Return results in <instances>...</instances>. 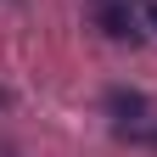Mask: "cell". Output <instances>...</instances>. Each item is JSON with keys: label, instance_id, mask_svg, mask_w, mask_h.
Returning <instances> with one entry per match:
<instances>
[{"label": "cell", "instance_id": "6da1fadb", "mask_svg": "<svg viewBox=\"0 0 157 157\" xmlns=\"http://www.w3.org/2000/svg\"><path fill=\"white\" fill-rule=\"evenodd\" d=\"M90 23L101 28L107 39H118V45H140V39H146V28H140V17H135L129 0H95V6H90Z\"/></svg>", "mask_w": 157, "mask_h": 157}, {"label": "cell", "instance_id": "7a4b0ae2", "mask_svg": "<svg viewBox=\"0 0 157 157\" xmlns=\"http://www.w3.org/2000/svg\"><path fill=\"white\" fill-rule=\"evenodd\" d=\"M107 112H112V124H135V118H151V101L140 90H129V84H112L107 90Z\"/></svg>", "mask_w": 157, "mask_h": 157}, {"label": "cell", "instance_id": "3957f363", "mask_svg": "<svg viewBox=\"0 0 157 157\" xmlns=\"http://www.w3.org/2000/svg\"><path fill=\"white\" fill-rule=\"evenodd\" d=\"M112 135L124 146H146V151H157V124L151 118H135V124H112Z\"/></svg>", "mask_w": 157, "mask_h": 157}, {"label": "cell", "instance_id": "277c9868", "mask_svg": "<svg viewBox=\"0 0 157 157\" xmlns=\"http://www.w3.org/2000/svg\"><path fill=\"white\" fill-rule=\"evenodd\" d=\"M146 23H151V28H157V0H146Z\"/></svg>", "mask_w": 157, "mask_h": 157}, {"label": "cell", "instance_id": "5b68a950", "mask_svg": "<svg viewBox=\"0 0 157 157\" xmlns=\"http://www.w3.org/2000/svg\"><path fill=\"white\" fill-rule=\"evenodd\" d=\"M0 107H11V90H0Z\"/></svg>", "mask_w": 157, "mask_h": 157}]
</instances>
